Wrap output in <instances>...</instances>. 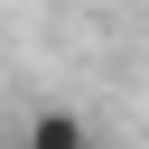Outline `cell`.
<instances>
[{"instance_id":"cell-1","label":"cell","mask_w":149,"mask_h":149,"mask_svg":"<svg viewBox=\"0 0 149 149\" xmlns=\"http://www.w3.org/2000/svg\"><path fill=\"white\" fill-rule=\"evenodd\" d=\"M19 149H93V130H84V121H74V112H37V121H28V140H19Z\"/></svg>"}]
</instances>
